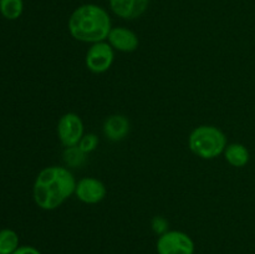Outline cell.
<instances>
[{
  "label": "cell",
  "mask_w": 255,
  "mask_h": 254,
  "mask_svg": "<svg viewBox=\"0 0 255 254\" xmlns=\"http://www.w3.org/2000/svg\"><path fill=\"white\" fill-rule=\"evenodd\" d=\"M107 194L104 182L94 177H85L76 183L75 196L79 201L86 204H96L104 201Z\"/></svg>",
  "instance_id": "7"
},
{
  "label": "cell",
  "mask_w": 255,
  "mask_h": 254,
  "mask_svg": "<svg viewBox=\"0 0 255 254\" xmlns=\"http://www.w3.org/2000/svg\"><path fill=\"white\" fill-rule=\"evenodd\" d=\"M107 41L112 49L121 52H133L138 47V36L127 27H112L107 36Z\"/></svg>",
  "instance_id": "8"
},
{
  "label": "cell",
  "mask_w": 255,
  "mask_h": 254,
  "mask_svg": "<svg viewBox=\"0 0 255 254\" xmlns=\"http://www.w3.org/2000/svg\"><path fill=\"white\" fill-rule=\"evenodd\" d=\"M69 31L81 42H101L111 31V19L104 7L96 4H84L76 7L69 17Z\"/></svg>",
  "instance_id": "2"
},
{
  "label": "cell",
  "mask_w": 255,
  "mask_h": 254,
  "mask_svg": "<svg viewBox=\"0 0 255 254\" xmlns=\"http://www.w3.org/2000/svg\"><path fill=\"white\" fill-rule=\"evenodd\" d=\"M19 248V236L15 231L5 228L0 231V254H12Z\"/></svg>",
  "instance_id": "12"
},
{
  "label": "cell",
  "mask_w": 255,
  "mask_h": 254,
  "mask_svg": "<svg viewBox=\"0 0 255 254\" xmlns=\"http://www.w3.org/2000/svg\"><path fill=\"white\" fill-rule=\"evenodd\" d=\"M158 254H194V242L181 231H167L157 241Z\"/></svg>",
  "instance_id": "4"
},
{
  "label": "cell",
  "mask_w": 255,
  "mask_h": 254,
  "mask_svg": "<svg viewBox=\"0 0 255 254\" xmlns=\"http://www.w3.org/2000/svg\"><path fill=\"white\" fill-rule=\"evenodd\" d=\"M24 11L22 0H0V14L7 20H16Z\"/></svg>",
  "instance_id": "13"
},
{
  "label": "cell",
  "mask_w": 255,
  "mask_h": 254,
  "mask_svg": "<svg viewBox=\"0 0 255 254\" xmlns=\"http://www.w3.org/2000/svg\"><path fill=\"white\" fill-rule=\"evenodd\" d=\"M224 158L231 166L242 168L248 164L249 159H251V153L244 144L236 142V143L227 144L226 149H224Z\"/></svg>",
  "instance_id": "11"
},
{
  "label": "cell",
  "mask_w": 255,
  "mask_h": 254,
  "mask_svg": "<svg viewBox=\"0 0 255 254\" xmlns=\"http://www.w3.org/2000/svg\"><path fill=\"white\" fill-rule=\"evenodd\" d=\"M76 179L67 167L50 166L41 169L32 187V197L39 208L54 211L75 194Z\"/></svg>",
  "instance_id": "1"
},
{
  "label": "cell",
  "mask_w": 255,
  "mask_h": 254,
  "mask_svg": "<svg viewBox=\"0 0 255 254\" xmlns=\"http://www.w3.org/2000/svg\"><path fill=\"white\" fill-rule=\"evenodd\" d=\"M151 226L154 233L159 234V236H162V234H164L167 231H168V229H167V227H168V222H167L166 218H163V217L161 216L154 217V218L152 219Z\"/></svg>",
  "instance_id": "16"
},
{
  "label": "cell",
  "mask_w": 255,
  "mask_h": 254,
  "mask_svg": "<svg viewBox=\"0 0 255 254\" xmlns=\"http://www.w3.org/2000/svg\"><path fill=\"white\" fill-rule=\"evenodd\" d=\"M62 159L65 162V166L69 168H76V167H81L86 161V153L80 149L79 146L74 147H65V151L62 153Z\"/></svg>",
  "instance_id": "14"
},
{
  "label": "cell",
  "mask_w": 255,
  "mask_h": 254,
  "mask_svg": "<svg viewBox=\"0 0 255 254\" xmlns=\"http://www.w3.org/2000/svg\"><path fill=\"white\" fill-rule=\"evenodd\" d=\"M115 60V50L109 42H95L87 50L85 64L94 74H104L112 66Z\"/></svg>",
  "instance_id": "6"
},
{
  "label": "cell",
  "mask_w": 255,
  "mask_h": 254,
  "mask_svg": "<svg viewBox=\"0 0 255 254\" xmlns=\"http://www.w3.org/2000/svg\"><path fill=\"white\" fill-rule=\"evenodd\" d=\"M227 136L221 128L212 125H201L191 132L188 147L196 156L203 159H214L227 147Z\"/></svg>",
  "instance_id": "3"
},
{
  "label": "cell",
  "mask_w": 255,
  "mask_h": 254,
  "mask_svg": "<svg viewBox=\"0 0 255 254\" xmlns=\"http://www.w3.org/2000/svg\"><path fill=\"white\" fill-rule=\"evenodd\" d=\"M148 2L149 0H110V7L117 16L133 20L146 11Z\"/></svg>",
  "instance_id": "9"
},
{
  "label": "cell",
  "mask_w": 255,
  "mask_h": 254,
  "mask_svg": "<svg viewBox=\"0 0 255 254\" xmlns=\"http://www.w3.org/2000/svg\"><path fill=\"white\" fill-rule=\"evenodd\" d=\"M105 137L112 142H120L129 133V121L124 115L115 114L107 117L102 127Z\"/></svg>",
  "instance_id": "10"
},
{
  "label": "cell",
  "mask_w": 255,
  "mask_h": 254,
  "mask_svg": "<svg viewBox=\"0 0 255 254\" xmlns=\"http://www.w3.org/2000/svg\"><path fill=\"white\" fill-rule=\"evenodd\" d=\"M77 146H79L80 149H81L82 152H85L86 154L91 153V152H94L95 149L97 148V146H99V137L95 133H85Z\"/></svg>",
  "instance_id": "15"
},
{
  "label": "cell",
  "mask_w": 255,
  "mask_h": 254,
  "mask_svg": "<svg viewBox=\"0 0 255 254\" xmlns=\"http://www.w3.org/2000/svg\"><path fill=\"white\" fill-rule=\"evenodd\" d=\"M84 134V122L79 115L75 112H67L60 117L57 122V137L62 146H77Z\"/></svg>",
  "instance_id": "5"
},
{
  "label": "cell",
  "mask_w": 255,
  "mask_h": 254,
  "mask_svg": "<svg viewBox=\"0 0 255 254\" xmlns=\"http://www.w3.org/2000/svg\"><path fill=\"white\" fill-rule=\"evenodd\" d=\"M12 254H41V253H40L36 248H34V247L22 246V247H19V248H17Z\"/></svg>",
  "instance_id": "17"
}]
</instances>
